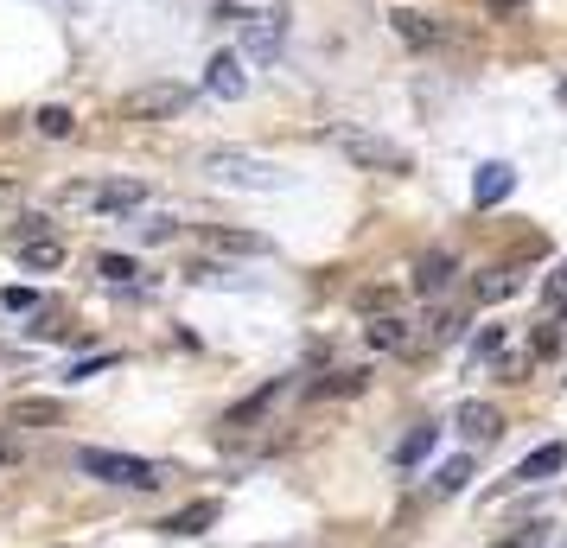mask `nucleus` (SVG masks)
Returning a JSON list of instances; mask_svg holds the SVG:
<instances>
[{"label": "nucleus", "mask_w": 567, "mask_h": 548, "mask_svg": "<svg viewBox=\"0 0 567 548\" xmlns=\"http://www.w3.org/2000/svg\"><path fill=\"white\" fill-rule=\"evenodd\" d=\"M109 364H122V357H115V351H102V357H83V364L71 370V383H90V376H102Z\"/></svg>", "instance_id": "29"}, {"label": "nucleus", "mask_w": 567, "mask_h": 548, "mask_svg": "<svg viewBox=\"0 0 567 548\" xmlns=\"http://www.w3.org/2000/svg\"><path fill=\"white\" fill-rule=\"evenodd\" d=\"M561 466H567V447H561V440H548V447H536V453H529L523 466H517V485H536V478H555Z\"/></svg>", "instance_id": "17"}, {"label": "nucleus", "mask_w": 567, "mask_h": 548, "mask_svg": "<svg viewBox=\"0 0 567 548\" xmlns=\"http://www.w3.org/2000/svg\"><path fill=\"white\" fill-rule=\"evenodd\" d=\"M32 128H39V134H51V141H71V134H77V115L51 102V109H39V115H32Z\"/></svg>", "instance_id": "21"}, {"label": "nucleus", "mask_w": 567, "mask_h": 548, "mask_svg": "<svg viewBox=\"0 0 567 548\" xmlns=\"http://www.w3.org/2000/svg\"><path fill=\"white\" fill-rule=\"evenodd\" d=\"M389 26H395V39H402V45H415V51H434V45L446 39L434 13H415V7H395V13H389Z\"/></svg>", "instance_id": "8"}, {"label": "nucleus", "mask_w": 567, "mask_h": 548, "mask_svg": "<svg viewBox=\"0 0 567 548\" xmlns=\"http://www.w3.org/2000/svg\"><path fill=\"white\" fill-rule=\"evenodd\" d=\"M453 274H459V255L453 249H427L415 262V274H408V287H415L421 300H440L446 287H453Z\"/></svg>", "instance_id": "5"}, {"label": "nucleus", "mask_w": 567, "mask_h": 548, "mask_svg": "<svg viewBox=\"0 0 567 548\" xmlns=\"http://www.w3.org/2000/svg\"><path fill=\"white\" fill-rule=\"evenodd\" d=\"M504 351V325H478V338H472V357H497Z\"/></svg>", "instance_id": "27"}, {"label": "nucleus", "mask_w": 567, "mask_h": 548, "mask_svg": "<svg viewBox=\"0 0 567 548\" xmlns=\"http://www.w3.org/2000/svg\"><path fill=\"white\" fill-rule=\"evenodd\" d=\"M434 440H440V427H434V421H421L415 434H402V447H395V466H421V459L434 453Z\"/></svg>", "instance_id": "20"}, {"label": "nucleus", "mask_w": 567, "mask_h": 548, "mask_svg": "<svg viewBox=\"0 0 567 548\" xmlns=\"http://www.w3.org/2000/svg\"><path fill=\"white\" fill-rule=\"evenodd\" d=\"M281 389H287V383H262L255 396H243V402L230 408V415H223V427H230V434H243V427H255V421H262L274 402H281Z\"/></svg>", "instance_id": "13"}, {"label": "nucleus", "mask_w": 567, "mask_h": 548, "mask_svg": "<svg viewBox=\"0 0 567 548\" xmlns=\"http://www.w3.org/2000/svg\"><path fill=\"white\" fill-rule=\"evenodd\" d=\"M198 173L211 185H223V192H281L287 185V173L274 160H255V153H236V147H204Z\"/></svg>", "instance_id": "1"}, {"label": "nucleus", "mask_w": 567, "mask_h": 548, "mask_svg": "<svg viewBox=\"0 0 567 548\" xmlns=\"http://www.w3.org/2000/svg\"><path fill=\"white\" fill-rule=\"evenodd\" d=\"M217 523V504L211 498H198V504H185V510H173V517L160 523V536H204V529Z\"/></svg>", "instance_id": "16"}, {"label": "nucleus", "mask_w": 567, "mask_h": 548, "mask_svg": "<svg viewBox=\"0 0 567 548\" xmlns=\"http://www.w3.org/2000/svg\"><path fill=\"white\" fill-rule=\"evenodd\" d=\"M459 434H466L472 447H491V440L504 434V415H497L491 402H466V408H459Z\"/></svg>", "instance_id": "11"}, {"label": "nucleus", "mask_w": 567, "mask_h": 548, "mask_svg": "<svg viewBox=\"0 0 567 548\" xmlns=\"http://www.w3.org/2000/svg\"><path fill=\"white\" fill-rule=\"evenodd\" d=\"M77 472L96 478V485H115V491H160V485H166V466H160V459L115 453V447H77Z\"/></svg>", "instance_id": "2"}, {"label": "nucleus", "mask_w": 567, "mask_h": 548, "mask_svg": "<svg viewBox=\"0 0 567 548\" xmlns=\"http://www.w3.org/2000/svg\"><path fill=\"white\" fill-rule=\"evenodd\" d=\"M51 230V217H39V211H26V217H13V224H7V243L13 249H20V243H32V236H45Z\"/></svg>", "instance_id": "25"}, {"label": "nucleus", "mask_w": 567, "mask_h": 548, "mask_svg": "<svg viewBox=\"0 0 567 548\" xmlns=\"http://www.w3.org/2000/svg\"><path fill=\"white\" fill-rule=\"evenodd\" d=\"M0 306H7V313H39V294H32V287H7Z\"/></svg>", "instance_id": "28"}, {"label": "nucleus", "mask_w": 567, "mask_h": 548, "mask_svg": "<svg viewBox=\"0 0 567 548\" xmlns=\"http://www.w3.org/2000/svg\"><path fill=\"white\" fill-rule=\"evenodd\" d=\"M466 478H472V453H459L434 472V491H466Z\"/></svg>", "instance_id": "24"}, {"label": "nucleus", "mask_w": 567, "mask_h": 548, "mask_svg": "<svg viewBox=\"0 0 567 548\" xmlns=\"http://www.w3.org/2000/svg\"><path fill=\"white\" fill-rule=\"evenodd\" d=\"M364 383H370V370H332V376H319V383H306V396L313 402H345V396H364Z\"/></svg>", "instance_id": "15"}, {"label": "nucleus", "mask_w": 567, "mask_h": 548, "mask_svg": "<svg viewBox=\"0 0 567 548\" xmlns=\"http://www.w3.org/2000/svg\"><path fill=\"white\" fill-rule=\"evenodd\" d=\"M13 198H20V185H13V179H0V204H13Z\"/></svg>", "instance_id": "34"}, {"label": "nucleus", "mask_w": 567, "mask_h": 548, "mask_svg": "<svg viewBox=\"0 0 567 548\" xmlns=\"http://www.w3.org/2000/svg\"><path fill=\"white\" fill-rule=\"evenodd\" d=\"M542 300H548V306H567V255L555 262V274L542 281Z\"/></svg>", "instance_id": "26"}, {"label": "nucleus", "mask_w": 567, "mask_h": 548, "mask_svg": "<svg viewBox=\"0 0 567 548\" xmlns=\"http://www.w3.org/2000/svg\"><path fill=\"white\" fill-rule=\"evenodd\" d=\"M561 96H567V83H561Z\"/></svg>", "instance_id": "35"}, {"label": "nucleus", "mask_w": 567, "mask_h": 548, "mask_svg": "<svg viewBox=\"0 0 567 548\" xmlns=\"http://www.w3.org/2000/svg\"><path fill=\"white\" fill-rule=\"evenodd\" d=\"M332 147L345 153L351 166H364V173H415V153L395 147L389 134H370V128H351V122H332Z\"/></svg>", "instance_id": "3"}, {"label": "nucleus", "mask_w": 567, "mask_h": 548, "mask_svg": "<svg viewBox=\"0 0 567 548\" xmlns=\"http://www.w3.org/2000/svg\"><path fill=\"white\" fill-rule=\"evenodd\" d=\"M13 255H20L32 274H58V268H64V236H58V230H45V236H32V243H20Z\"/></svg>", "instance_id": "14"}, {"label": "nucleus", "mask_w": 567, "mask_h": 548, "mask_svg": "<svg viewBox=\"0 0 567 548\" xmlns=\"http://www.w3.org/2000/svg\"><path fill=\"white\" fill-rule=\"evenodd\" d=\"M7 421H13V427H32V421H58V402H51V396L13 402V408H7Z\"/></svg>", "instance_id": "23"}, {"label": "nucleus", "mask_w": 567, "mask_h": 548, "mask_svg": "<svg viewBox=\"0 0 567 548\" xmlns=\"http://www.w3.org/2000/svg\"><path fill=\"white\" fill-rule=\"evenodd\" d=\"M96 274H102V281H115V287H128L141 268H134V255H122V249H102L96 255Z\"/></svg>", "instance_id": "22"}, {"label": "nucleus", "mask_w": 567, "mask_h": 548, "mask_svg": "<svg viewBox=\"0 0 567 548\" xmlns=\"http://www.w3.org/2000/svg\"><path fill=\"white\" fill-rule=\"evenodd\" d=\"M517 7H523V0H485V13H491V20H510Z\"/></svg>", "instance_id": "33"}, {"label": "nucleus", "mask_w": 567, "mask_h": 548, "mask_svg": "<svg viewBox=\"0 0 567 548\" xmlns=\"http://www.w3.org/2000/svg\"><path fill=\"white\" fill-rule=\"evenodd\" d=\"M510 192H517V166H504V160L478 166V179H472V204H478V211H491V204H504Z\"/></svg>", "instance_id": "9"}, {"label": "nucleus", "mask_w": 567, "mask_h": 548, "mask_svg": "<svg viewBox=\"0 0 567 548\" xmlns=\"http://www.w3.org/2000/svg\"><path fill=\"white\" fill-rule=\"evenodd\" d=\"M204 243L217 255H268V236H255V230H204Z\"/></svg>", "instance_id": "18"}, {"label": "nucleus", "mask_w": 567, "mask_h": 548, "mask_svg": "<svg viewBox=\"0 0 567 548\" xmlns=\"http://www.w3.org/2000/svg\"><path fill=\"white\" fill-rule=\"evenodd\" d=\"M561 351V332H555V325H542V332H536V357H555Z\"/></svg>", "instance_id": "31"}, {"label": "nucleus", "mask_w": 567, "mask_h": 548, "mask_svg": "<svg viewBox=\"0 0 567 548\" xmlns=\"http://www.w3.org/2000/svg\"><path fill=\"white\" fill-rule=\"evenodd\" d=\"M0 466H20V440H13L7 427H0Z\"/></svg>", "instance_id": "32"}, {"label": "nucleus", "mask_w": 567, "mask_h": 548, "mask_svg": "<svg viewBox=\"0 0 567 548\" xmlns=\"http://www.w3.org/2000/svg\"><path fill=\"white\" fill-rule=\"evenodd\" d=\"M523 287V274L517 268H485L478 274V306H497V300H510Z\"/></svg>", "instance_id": "19"}, {"label": "nucleus", "mask_w": 567, "mask_h": 548, "mask_svg": "<svg viewBox=\"0 0 567 548\" xmlns=\"http://www.w3.org/2000/svg\"><path fill=\"white\" fill-rule=\"evenodd\" d=\"M185 102H192V90L160 83V90H134V96H128V115H134V122H147V115H179Z\"/></svg>", "instance_id": "10"}, {"label": "nucleus", "mask_w": 567, "mask_h": 548, "mask_svg": "<svg viewBox=\"0 0 567 548\" xmlns=\"http://www.w3.org/2000/svg\"><path fill=\"white\" fill-rule=\"evenodd\" d=\"M166 236H179L173 217H147V224H141V243H166Z\"/></svg>", "instance_id": "30"}, {"label": "nucleus", "mask_w": 567, "mask_h": 548, "mask_svg": "<svg viewBox=\"0 0 567 548\" xmlns=\"http://www.w3.org/2000/svg\"><path fill=\"white\" fill-rule=\"evenodd\" d=\"M281 45H287V13L274 7V13H255V20L243 26V51H236V58L274 64V58H281Z\"/></svg>", "instance_id": "4"}, {"label": "nucleus", "mask_w": 567, "mask_h": 548, "mask_svg": "<svg viewBox=\"0 0 567 548\" xmlns=\"http://www.w3.org/2000/svg\"><path fill=\"white\" fill-rule=\"evenodd\" d=\"M364 338H370V351H415V332H408V319H395V313H370Z\"/></svg>", "instance_id": "12"}, {"label": "nucleus", "mask_w": 567, "mask_h": 548, "mask_svg": "<svg viewBox=\"0 0 567 548\" xmlns=\"http://www.w3.org/2000/svg\"><path fill=\"white\" fill-rule=\"evenodd\" d=\"M204 90H211L217 102H243V96H249V71H243V58H236V51H217V58L204 64Z\"/></svg>", "instance_id": "6"}, {"label": "nucleus", "mask_w": 567, "mask_h": 548, "mask_svg": "<svg viewBox=\"0 0 567 548\" xmlns=\"http://www.w3.org/2000/svg\"><path fill=\"white\" fill-rule=\"evenodd\" d=\"M90 204L102 217H128L147 204V179H102V185H90Z\"/></svg>", "instance_id": "7"}]
</instances>
